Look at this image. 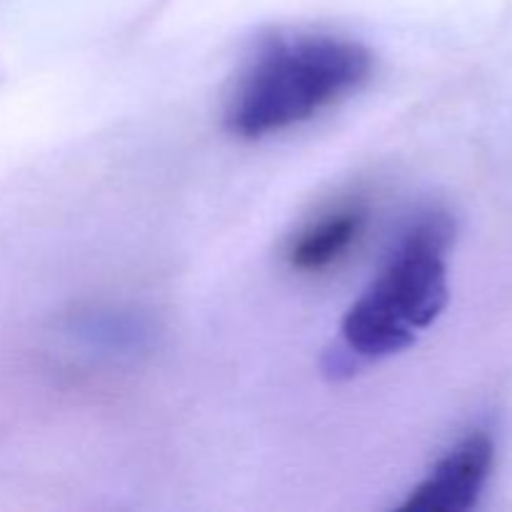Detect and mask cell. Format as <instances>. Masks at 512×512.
<instances>
[{
	"label": "cell",
	"instance_id": "4",
	"mask_svg": "<svg viewBox=\"0 0 512 512\" xmlns=\"http://www.w3.org/2000/svg\"><path fill=\"white\" fill-rule=\"evenodd\" d=\"M368 225V208L360 200H345L315 215L288 245L290 268L300 275H323L343 263L360 243Z\"/></svg>",
	"mask_w": 512,
	"mask_h": 512
},
{
	"label": "cell",
	"instance_id": "3",
	"mask_svg": "<svg viewBox=\"0 0 512 512\" xmlns=\"http://www.w3.org/2000/svg\"><path fill=\"white\" fill-rule=\"evenodd\" d=\"M495 465V443L475 430L435 463L400 503L403 512H465L478 505Z\"/></svg>",
	"mask_w": 512,
	"mask_h": 512
},
{
	"label": "cell",
	"instance_id": "1",
	"mask_svg": "<svg viewBox=\"0 0 512 512\" xmlns=\"http://www.w3.org/2000/svg\"><path fill=\"white\" fill-rule=\"evenodd\" d=\"M373 75V53L340 35L280 38L250 63L225 105V125L243 140H263L308 123L350 98Z\"/></svg>",
	"mask_w": 512,
	"mask_h": 512
},
{
	"label": "cell",
	"instance_id": "2",
	"mask_svg": "<svg viewBox=\"0 0 512 512\" xmlns=\"http://www.w3.org/2000/svg\"><path fill=\"white\" fill-rule=\"evenodd\" d=\"M455 225L445 213L415 220L378 278L350 305L340 325L348 355L380 360L410 348L448 305V250Z\"/></svg>",
	"mask_w": 512,
	"mask_h": 512
}]
</instances>
